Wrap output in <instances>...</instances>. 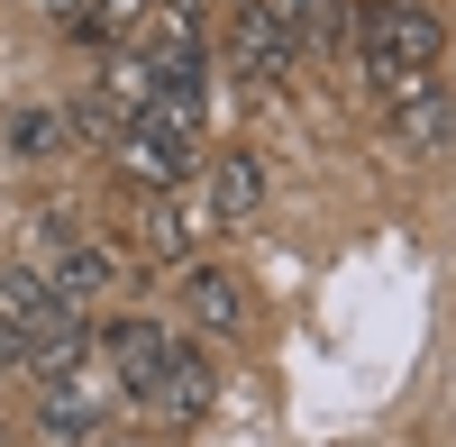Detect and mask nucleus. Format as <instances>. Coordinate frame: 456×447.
Listing matches in <instances>:
<instances>
[{
  "instance_id": "obj_1",
  "label": "nucleus",
  "mask_w": 456,
  "mask_h": 447,
  "mask_svg": "<svg viewBox=\"0 0 456 447\" xmlns=\"http://www.w3.org/2000/svg\"><path fill=\"white\" fill-rule=\"evenodd\" d=\"M356 55H365L374 101H402L411 83H429V73H438L447 28H438L429 0H356Z\"/></svg>"
},
{
  "instance_id": "obj_2",
  "label": "nucleus",
  "mask_w": 456,
  "mask_h": 447,
  "mask_svg": "<svg viewBox=\"0 0 456 447\" xmlns=\"http://www.w3.org/2000/svg\"><path fill=\"white\" fill-rule=\"evenodd\" d=\"M101 356L119 365V384H128L137 402H156V384L174 375L183 338H174V329H156V320H110V329H101Z\"/></svg>"
},
{
  "instance_id": "obj_3",
  "label": "nucleus",
  "mask_w": 456,
  "mask_h": 447,
  "mask_svg": "<svg viewBox=\"0 0 456 447\" xmlns=\"http://www.w3.org/2000/svg\"><path fill=\"white\" fill-rule=\"evenodd\" d=\"M228 64H238L247 83H292V73H301V37H292L274 10H256V0H247V10L228 19Z\"/></svg>"
},
{
  "instance_id": "obj_4",
  "label": "nucleus",
  "mask_w": 456,
  "mask_h": 447,
  "mask_svg": "<svg viewBox=\"0 0 456 447\" xmlns=\"http://www.w3.org/2000/svg\"><path fill=\"white\" fill-rule=\"evenodd\" d=\"M110 156H119V174H128V183H156V192H174V183L192 174V156H201V146H192V137H174L165 119H128Z\"/></svg>"
},
{
  "instance_id": "obj_5",
  "label": "nucleus",
  "mask_w": 456,
  "mask_h": 447,
  "mask_svg": "<svg viewBox=\"0 0 456 447\" xmlns=\"http://www.w3.org/2000/svg\"><path fill=\"white\" fill-rule=\"evenodd\" d=\"M384 119H393V137L411 146V156H447L456 146V92L429 73V83H411L402 101H384Z\"/></svg>"
},
{
  "instance_id": "obj_6",
  "label": "nucleus",
  "mask_w": 456,
  "mask_h": 447,
  "mask_svg": "<svg viewBox=\"0 0 456 447\" xmlns=\"http://www.w3.org/2000/svg\"><path fill=\"white\" fill-rule=\"evenodd\" d=\"M101 411H110V402H101V384H83V365L37 384V420H46L55 438H92V429H101Z\"/></svg>"
},
{
  "instance_id": "obj_7",
  "label": "nucleus",
  "mask_w": 456,
  "mask_h": 447,
  "mask_svg": "<svg viewBox=\"0 0 456 447\" xmlns=\"http://www.w3.org/2000/svg\"><path fill=\"white\" fill-rule=\"evenodd\" d=\"M46 292H55V302L64 311H83V302H101V292H110V256L101 247H83V238H55V265H46Z\"/></svg>"
},
{
  "instance_id": "obj_8",
  "label": "nucleus",
  "mask_w": 456,
  "mask_h": 447,
  "mask_svg": "<svg viewBox=\"0 0 456 447\" xmlns=\"http://www.w3.org/2000/svg\"><path fill=\"white\" fill-rule=\"evenodd\" d=\"M183 311H192V329H247V292H238V274H219V265H192L183 274Z\"/></svg>"
},
{
  "instance_id": "obj_9",
  "label": "nucleus",
  "mask_w": 456,
  "mask_h": 447,
  "mask_svg": "<svg viewBox=\"0 0 456 447\" xmlns=\"http://www.w3.org/2000/svg\"><path fill=\"white\" fill-rule=\"evenodd\" d=\"M210 402H219V375H210V356H192V347H183V356H174V375L156 384V402H146V411H156V420H201Z\"/></svg>"
},
{
  "instance_id": "obj_10",
  "label": "nucleus",
  "mask_w": 456,
  "mask_h": 447,
  "mask_svg": "<svg viewBox=\"0 0 456 447\" xmlns=\"http://www.w3.org/2000/svg\"><path fill=\"white\" fill-rule=\"evenodd\" d=\"M183 247H192L183 210H174V201H146V210H137V256H146V265H183Z\"/></svg>"
},
{
  "instance_id": "obj_11",
  "label": "nucleus",
  "mask_w": 456,
  "mask_h": 447,
  "mask_svg": "<svg viewBox=\"0 0 456 447\" xmlns=\"http://www.w3.org/2000/svg\"><path fill=\"white\" fill-rule=\"evenodd\" d=\"M256 201H265V174H256L247 156H219V165H210V210H219V219H247Z\"/></svg>"
},
{
  "instance_id": "obj_12",
  "label": "nucleus",
  "mask_w": 456,
  "mask_h": 447,
  "mask_svg": "<svg viewBox=\"0 0 456 447\" xmlns=\"http://www.w3.org/2000/svg\"><path fill=\"white\" fill-rule=\"evenodd\" d=\"M146 10H156V0H92L83 37H92V46H110V37H137V28H146Z\"/></svg>"
},
{
  "instance_id": "obj_13",
  "label": "nucleus",
  "mask_w": 456,
  "mask_h": 447,
  "mask_svg": "<svg viewBox=\"0 0 456 447\" xmlns=\"http://www.w3.org/2000/svg\"><path fill=\"white\" fill-rule=\"evenodd\" d=\"M55 137H64V119H46V110H28V119L10 128V146H19V156H55Z\"/></svg>"
},
{
  "instance_id": "obj_14",
  "label": "nucleus",
  "mask_w": 456,
  "mask_h": 447,
  "mask_svg": "<svg viewBox=\"0 0 456 447\" xmlns=\"http://www.w3.org/2000/svg\"><path fill=\"white\" fill-rule=\"evenodd\" d=\"M46 10H55V28H64V37H83V19H92V0H46Z\"/></svg>"
}]
</instances>
